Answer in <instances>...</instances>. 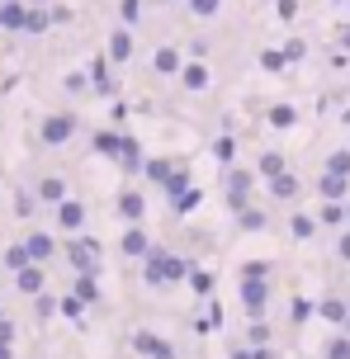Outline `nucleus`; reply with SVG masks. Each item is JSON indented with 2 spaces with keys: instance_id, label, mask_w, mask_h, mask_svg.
<instances>
[{
  "instance_id": "obj_20",
  "label": "nucleus",
  "mask_w": 350,
  "mask_h": 359,
  "mask_svg": "<svg viewBox=\"0 0 350 359\" xmlns=\"http://www.w3.org/2000/svg\"><path fill=\"white\" fill-rule=\"evenodd\" d=\"M260 67H265V72H284V67H289V53H284V48H265V53H260Z\"/></svg>"
},
{
  "instance_id": "obj_34",
  "label": "nucleus",
  "mask_w": 350,
  "mask_h": 359,
  "mask_svg": "<svg viewBox=\"0 0 350 359\" xmlns=\"http://www.w3.org/2000/svg\"><path fill=\"white\" fill-rule=\"evenodd\" d=\"M317 307L308 303V298H294V322H308V317H313Z\"/></svg>"
},
{
  "instance_id": "obj_16",
  "label": "nucleus",
  "mask_w": 350,
  "mask_h": 359,
  "mask_svg": "<svg viewBox=\"0 0 350 359\" xmlns=\"http://www.w3.org/2000/svg\"><path fill=\"white\" fill-rule=\"evenodd\" d=\"M152 67H156L161 76L180 72V53H175V48H156V57H152Z\"/></svg>"
},
{
  "instance_id": "obj_4",
  "label": "nucleus",
  "mask_w": 350,
  "mask_h": 359,
  "mask_svg": "<svg viewBox=\"0 0 350 359\" xmlns=\"http://www.w3.org/2000/svg\"><path fill=\"white\" fill-rule=\"evenodd\" d=\"M100 151L119 156V161H123V170H142V151H137V142H133V137H114V133H105V137H100Z\"/></svg>"
},
{
  "instance_id": "obj_21",
  "label": "nucleus",
  "mask_w": 350,
  "mask_h": 359,
  "mask_svg": "<svg viewBox=\"0 0 350 359\" xmlns=\"http://www.w3.org/2000/svg\"><path fill=\"white\" fill-rule=\"evenodd\" d=\"M81 222H86V208H81V203H72V198H67V203H62V227H81Z\"/></svg>"
},
{
  "instance_id": "obj_29",
  "label": "nucleus",
  "mask_w": 350,
  "mask_h": 359,
  "mask_svg": "<svg viewBox=\"0 0 350 359\" xmlns=\"http://www.w3.org/2000/svg\"><path fill=\"white\" fill-rule=\"evenodd\" d=\"M170 170H175V165H170V161H147V165H142V175L161 180V184H166V175H170Z\"/></svg>"
},
{
  "instance_id": "obj_27",
  "label": "nucleus",
  "mask_w": 350,
  "mask_h": 359,
  "mask_svg": "<svg viewBox=\"0 0 350 359\" xmlns=\"http://www.w3.org/2000/svg\"><path fill=\"white\" fill-rule=\"evenodd\" d=\"M241 227H246V232H260V227H265V222H270V217H265V213H260V208H241Z\"/></svg>"
},
{
  "instance_id": "obj_42",
  "label": "nucleus",
  "mask_w": 350,
  "mask_h": 359,
  "mask_svg": "<svg viewBox=\"0 0 350 359\" xmlns=\"http://www.w3.org/2000/svg\"><path fill=\"white\" fill-rule=\"evenodd\" d=\"M0 359H10V350H5V341H0Z\"/></svg>"
},
{
  "instance_id": "obj_43",
  "label": "nucleus",
  "mask_w": 350,
  "mask_h": 359,
  "mask_svg": "<svg viewBox=\"0 0 350 359\" xmlns=\"http://www.w3.org/2000/svg\"><path fill=\"white\" fill-rule=\"evenodd\" d=\"M341 331H350V312H346V326H341Z\"/></svg>"
},
{
  "instance_id": "obj_15",
  "label": "nucleus",
  "mask_w": 350,
  "mask_h": 359,
  "mask_svg": "<svg viewBox=\"0 0 350 359\" xmlns=\"http://www.w3.org/2000/svg\"><path fill=\"white\" fill-rule=\"evenodd\" d=\"M180 81L189 90H203L208 86V67H203V62H189V67H180Z\"/></svg>"
},
{
  "instance_id": "obj_40",
  "label": "nucleus",
  "mask_w": 350,
  "mask_h": 359,
  "mask_svg": "<svg viewBox=\"0 0 350 359\" xmlns=\"http://www.w3.org/2000/svg\"><path fill=\"white\" fill-rule=\"evenodd\" d=\"M336 251H341V260L350 265V232H341V246H336Z\"/></svg>"
},
{
  "instance_id": "obj_44",
  "label": "nucleus",
  "mask_w": 350,
  "mask_h": 359,
  "mask_svg": "<svg viewBox=\"0 0 350 359\" xmlns=\"http://www.w3.org/2000/svg\"><path fill=\"white\" fill-rule=\"evenodd\" d=\"M346 217H350V198H346Z\"/></svg>"
},
{
  "instance_id": "obj_6",
  "label": "nucleus",
  "mask_w": 350,
  "mask_h": 359,
  "mask_svg": "<svg viewBox=\"0 0 350 359\" xmlns=\"http://www.w3.org/2000/svg\"><path fill=\"white\" fill-rule=\"evenodd\" d=\"M119 246H123V255H137V260H147V251H152L147 232H142V227H137V222H133L128 232H123V241H119Z\"/></svg>"
},
{
  "instance_id": "obj_28",
  "label": "nucleus",
  "mask_w": 350,
  "mask_h": 359,
  "mask_svg": "<svg viewBox=\"0 0 350 359\" xmlns=\"http://www.w3.org/2000/svg\"><path fill=\"white\" fill-rule=\"evenodd\" d=\"M294 118H298L294 104H275V109H270V123H275V128H294Z\"/></svg>"
},
{
  "instance_id": "obj_8",
  "label": "nucleus",
  "mask_w": 350,
  "mask_h": 359,
  "mask_svg": "<svg viewBox=\"0 0 350 359\" xmlns=\"http://www.w3.org/2000/svg\"><path fill=\"white\" fill-rule=\"evenodd\" d=\"M72 133H76V118L57 114V118H48V123H43V142H67Z\"/></svg>"
},
{
  "instance_id": "obj_24",
  "label": "nucleus",
  "mask_w": 350,
  "mask_h": 359,
  "mask_svg": "<svg viewBox=\"0 0 350 359\" xmlns=\"http://www.w3.org/2000/svg\"><path fill=\"white\" fill-rule=\"evenodd\" d=\"M256 170H260L265 180H270V175H279V170H284V156H279V151H265V156L256 161Z\"/></svg>"
},
{
  "instance_id": "obj_10",
  "label": "nucleus",
  "mask_w": 350,
  "mask_h": 359,
  "mask_svg": "<svg viewBox=\"0 0 350 359\" xmlns=\"http://www.w3.org/2000/svg\"><path fill=\"white\" fill-rule=\"evenodd\" d=\"M72 265L81 269V274H95V241H72Z\"/></svg>"
},
{
  "instance_id": "obj_31",
  "label": "nucleus",
  "mask_w": 350,
  "mask_h": 359,
  "mask_svg": "<svg viewBox=\"0 0 350 359\" xmlns=\"http://www.w3.org/2000/svg\"><path fill=\"white\" fill-rule=\"evenodd\" d=\"M218 5H222V0H189V10H194L199 19H213V15H218Z\"/></svg>"
},
{
  "instance_id": "obj_13",
  "label": "nucleus",
  "mask_w": 350,
  "mask_h": 359,
  "mask_svg": "<svg viewBox=\"0 0 350 359\" xmlns=\"http://www.w3.org/2000/svg\"><path fill=\"white\" fill-rule=\"evenodd\" d=\"M322 359H350V331H336L332 341L322 345Z\"/></svg>"
},
{
  "instance_id": "obj_45",
  "label": "nucleus",
  "mask_w": 350,
  "mask_h": 359,
  "mask_svg": "<svg viewBox=\"0 0 350 359\" xmlns=\"http://www.w3.org/2000/svg\"><path fill=\"white\" fill-rule=\"evenodd\" d=\"M346 5H350V0H346Z\"/></svg>"
},
{
  "instance_id": "obj_35",
  "label": "nucleus",
  "mask_w": 350,
  "mask_h": 359,
  "mask_svg": "<svg viewBox=\"0 0 350 359\" xmlns=\"http://www.w3.org/2000/svg\"><path fill=\"white\" fill-rule=\"evenodd\" d=\"M38 279H43L38 269H24V288H29V293H38V288H43V284H38Z\"/></svg>"
},
{
  "instance_id": "obj_12",
  "label": "nucleus",
  "mask_w": 350,
  "mask_h": 359,
  "mask_svg": "<svg viewBox=\"0 0 350 359\" xmlns=\"http://www.w3.org/2000/svg\"><path fill=\"white\" fill-rule=\"evenodd\" d=\"M317 222L341 227V222H346V203H341V198H322V213H317Z\"/></svg>"
},
{
  "instance_id": "obj_32",
  "label": "nucleus",
  "mask_w": 350,
  "mask_h": 359,
  "mask_svg": "<svg viewBox=\"0 0 350 359\" xmlns=\"http://www.w3.org/2000/svg\"><path fill=\"white\" fill-rule=\"evenodd\" d=\"M29 255H34V260H48V255H53V241H48V236H34V241H29Z\"/></svg>"
},
{
  "instance_id": "obj_19",
  "label": "nucleus",
  "mask_w": 350,
  "mask_h": 359,
  "mask_svg": "<svg viewBox=\"0 0 350 359\" xmlns=\"http://www.w3.org/2000/svg\"><path fill=\"white\" fill-rule=\"evenodd\" d=\"M128 57H133V38L119 29V34L109 38V62H128Z\"/></svg>"
},
{
  "instance_id": "obj_30",
  "label": "nucleus",
  "mask_w": 350,
  "mask_h": 359,
  "mask_svg": "<svg viewBox=\"0 0 350 359\" xmlns=\"http://www.w3.org/2000/svg\"><path fill=\"white\" fill-rule=\"evenodd\" d=\"M327 170H336V175H350V151H332V156H327Z\"/></svg>"
},
{
  "instance_id": "obj_17",
  "label": "nucleus",
  "mask_w": 350,
  "mask_h": 359,
  "mask_svg": "<svg viewBox=\"0 0 350 359\" xmlns=\"http://www.w3.org/2000/svg\"><path fill=\"white\" fill-rule=\"evenodd\" d=\"M184 189H194V184H189V170H180V165H175V170L166 175V194H170V203H175Z\"/></svg>"
},
{
  "instance_id": "obj_7",
  "label": "nucleus",
  "mask_w": 350,
  "mask_h": 359,
  "mask_svg": "<svg viewBox=\"0 0 350 359\" xmlns=\"http://www.w3.org/2000/svg\"><path fill=\"white\" fill-rule=\"evenodd\" d=\"M317 189H322V198H341V203H346L350 175H336V170H322V180H317Z\"/></svg>"
},
{
  "instance_id": "obj_23",
  "label": "nucleus",
  "mask_w": 350,
  "mask_h": 359,
  "mask_svg": "<svg viewBox=\"0 0 350 359\" xmlns=\"http://www.w3.org/2000/svg\"><path fill=\"white\" fill-rule=\"evenodd\" d=\"M213 156H218L222 165H232V161H237V142H232V137H227V133H222L218 142H213Z\"/></svg>"
},
{
  "instance_id": "obj_9",
  "label": "nucleus",
  "mask_w": 350,
  "mask_h": 359,
  "mask_svg": "<svg viewBox=\"0 0 350 359\" xmlns=\"http://www.w3.org/2000/svg\"><path fill=\"white\" fill-rule=\"evenodd\" d=\"M265 184H270V198H294L298 194V175L294 170H279V175H270Z\"/></svg>"
},
{
  "instance_id": "obj_41",
  "label": "nucleus",
  "mask_w": 350,
  "mask_h": 359,
  "mask_svg": "<svg viewBox=\"0 0 350 359\" xmlns=\"http://www.w3.org/2000/svg\"><path fill=\"white\" fill-rule=\"evenodd\" d=\"M341 48H346V53H350V29H341Z\"/></svg>"
},
{
  "instance_id": "obj_11",
  "label": "nucleus",
  "mask_w": 350,
  "mask_h": 359,
  "mask_svg": "<svg viewBox=\"0 0 350 359\" xmlns=\"http://www.w3.org/2000/svg\"><path fill=\"white\" fill-rule=\"evenodd\" d=\"M119 213L128 217V222H142V213H147L142 194H137V189H123V194H119Z\"/></svg>"
},
{
  "instance_id": "obj_37",
  "label": "nucleus",
  "mask_w": 350,
  "mask_h": 359,
  "mask_svg": "<svg viewBox=\"0 0 350 359\" xmlns=\"http://www.w3.org/2000/svg\"><path fill=\"white\" fill-rule=\"evenodd\" d=\"M43 198H62V184L57 180H43Z\"/></svg>"
},
{
  "instance_id": "obj_38",
  "label": "nucleus",
  "mask_w": 350,
  "mask_h": 359,
  "mask_svg": "<svg viewBox=\"0 0 350 359\" xmlns=\"http://www.w3.org/2000/svg\"><path fill=\"white\" fill-rule=\"evenodd\" d=\"M81 307H86L81 298H67V303H62V312H67V317H81Z\"/></svg>"
},
{
  "instance_id": "obj_36",
  "label": "nucleus",
  "mask_w": 350,
  "mask_h": 359,
  "mask_svg": "<svg viewBox=\"0 0 350 359\" xmlns=\"http://www.w3.org/2000/svg\"><path fill=\"white\" fill-rule=\"evenodd\" d=\"M298 15V0H279V19H294Z\"/></svg>"
},
{
  "instance_id": "obj_1",
  "label": "nucleus",
  "mask_w": 350,
  "mask_h": 359,
  "mask_svg": "<svg viewBox=\"0 0 350 359\" xmlns=\"http://www.w3.org/2000/svg\"><path fill=\"white\" fill-rule=\"evenodd\" d=\"M241 307L251 317H265V307H270V265L265 260H251L241 269Z\"/></svg>"
},
{
  "instance_id": "obj_2",
  "label": "nucleus",
  "mask_w": 350,
  "mask_h": 359,
  "mask_svg": "<svg viewBox=\"0 0 350 359\" xmlns=\"http://www.w3.org/2000/svg\"><path fill=\"white\" fill-rule=\"evenodd\" d=\"M142 279H147L152 288H166V284H180V279H189V265H184L180 255L161 251V246H152L147 251V265H142Z\"/></svg>"
},
{
  "instance_id": "obj_26",
  "label": "nucleus",
  "mask_w": 350,
  "mask_h": 359,
  "mask_svg": "<svg viewBox=\"0 0 350 359\" xmlns=\"http://www.w3.org/2000/svg\"><path fill=\"white\" fill-rule=\"evenodd\" d=\"M76 298H81V303H95V298H100V288H95V274H81V279H76Z\"/></svg>"
},
{
  "instance_id": "obj_22",
  "label": "nucleus",
  "mask_w": 350,
  "mask_h": 359,
  "mask_svg": "<svg viewBox=\"0 0 350 359\" xmlns=\"http://www.w3.org/2000/svg\"><path fill=\"white\" fill-rule=\"evenodd\" d=\"M189 288H194L199 298H208V293H213V274H208V269H189Z\"/></svg>"
},
{
  "instance_id": "obj_14",
  "label": "nucleus",
  "mask_w": 350,
  "mask_h": 359,
  "mask_svg": "<svg viewBox=\"0 0 350 359\" xmlns=\"http://www.w3.org/2000/svg\"><path fill=\"white\" fill-rule=\"evenodd\" d=\"M317 312H322L327 322L346 326V312H350V303H341V298H322V303H317Z\"/></svg>"
},
{
  "instance_id": "obj_3",
  "label": "nucleus",
  "mask_w": 350,
  "mask_h": 359,
  "mask_svg": "<svg viewBox=\"0 0 350 359\" xmlns=\"http://www.w3.org/2000/svg\"><path fill=\"white\" fill-rule=\"evenodd\" d=\"M251 189H256V175L232 165V170H227V208H232V213L251 208Z\"/></svg>"
},
{
  "instance_id": "obj_25",
  "label": "nucleus",
  "mask_w": 350,
  "mask_h": 359,
  "mask_svg": "<svg viewBox=\"0 0 350 359\" xmlns=\"http://www.w3.org/2000/svg\"><path fill=\"white\" fill-rule=\"evenodd\" d=\"M246 341H251V345H270V322H265V317H251V331H246Z\"/></svg>"
},
{
  "instance_id": "obj_18",
  "label": "nucleus",
  "mask_w": 350,
  "mask_h": 359,
  "mask_svg": "<svg viewBox=\"0 0 350 359\" xmlns=\"http://www.w3.org/2000/svg\"><path fill=\"white\" fill-rule=\"evenodd\" d=\"M289 232H294L298 241H308V236L317 232V217L313 213H294V217H289Z\"/></svg>"
},
{
  "instance_id": "obj_33",
  "label": "nucleus",
  "mask_w": 350,
  "mask_h": 359,
  "mask_svg": "<svg viewBox=\"0 0 350 359\" xmlns=\"http://www.w3.org/2000/svg\"><path fill=\"white\" fill-rule=\"evenodd\" d=\"M189 208H199V189H184V194L175 198V213H189Z\"/></svg>"
},
{
  "instance_id": "obj_5",
  "label": "nucleus",
  "mask_w": 350,
  "mask_h": 359,
  "mask_svg": "<svg viewBox=\"0 0 350 359\" xmlns=\"http://www.w3.org/2000/svg\"><path fill=\"white\" fill-rule=\"evenodd\" d=\"M133 350L142 359H175V345H170L166 336H156V331H137V336H133Z\"/></svg>"
},
{
  "instance_id": "obj_39",
  "label": "nucleus",
  "mask_w": 350,
  "mask_h": 359,
  "mask_svg": "<svg viewBox=\"0 0 350 359\" xmlns=\"http://www.w3.org/2000/svg\"><path fill=\"white\" fill-rule=\"evenodd\" d=\"M137 10H142V0H123V19H137Z\"/></svg>"
}]
</instances>
